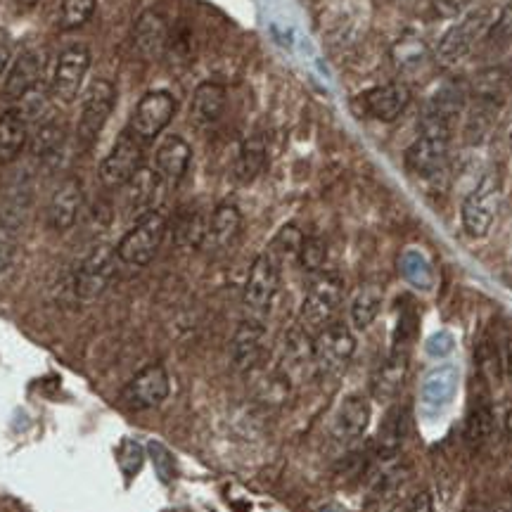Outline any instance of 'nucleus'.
Returning a JSON list of instances; mask_svg holds the SVG:
<instances>
[{
	"mask_svg": "<svg viewBox=\"0 0 512 512\" xmlns=\"http://www.w3.org/2000/svg\"><path fill=\"white\" fill-rule=\"evenodd\" d=\"M451 121L437 114H427L418 138L406 150V166L415 176L430 178L444 169L451 145Z\"/></svg>",
	"mask_w": 512,
	"mask_h": 512,
	"instance_id": "obj_1",
	"label": "nucleus"
},
{
	"mask_svg": "<svg viewBox=\"0 0 512 512\" xmlns=\"http://www.w3.org/2000/svg\"><path fill=\"white\" fill-rule=\"evenodd\" d=\"M356 354L354 330L342 320H332L313 335V368L323 377H335Z\"/></svg>",
	"mask_w": 512,
	"mask_h": 512,
	"instance_id": "obj_2",
	"label": "nucleus"
},
{
	"mask_svg": "<svg viewBox=\"0 0 512 512\" xmlns=\"http://www.w3.org/2000/svg\"><path fill=\"white\" fill-rule=\"evenodd\" d=\"M166 235V219L162 211L152 209L133 223V228L121 238L117 245L119 261L128 266L143 268L155 259Z\"/></svg>",
	"mask_w": 512,
	"mask_h": 512,
	"instance_id": "obj_3",
	"label": "nucleus"
},
{
	"mask_svg": "<svg viewBox=\"0 0 512 512\" xmlns=\"http://www.w3.org/2000/svg\"><path fill=\"white\" fill-rule=\"evenodd\" d=\"M344 297V280L337 273H320L306 292L299 325L313 337L335 320V313Z\"/></svg>",
	"mask_w": 512,
	"mask_h": 512,
	"instance_id": "obj_4",
	"label": "nucleus"
},
{
	"mask_svg": "<svg viewBox=\"0 0 512 512\" xmlns=\"http://www.w3.org/2000/svg\"><path fill=\"white\" fill-rule=\"evenodd\" d=\"M498 202H501V178L491 171L470 190L460 207V221L470 238L482 240L491 233L498 214Z\"/></svg>",
	"mask_w": 512,
	"mask_h": 512,
	"instance_id": "obj_5",
	"label": "nucleus"
},
{
	"mask_svg": "<svg viewBox=\"0 0 512 512\" xmlns=\"http://www.w3.org/2000/svg\"><path fill=\"white\" fill-rule=\"evenodd\" d=\"M117 247L107 245H95L91 252L86 254V259L81 261L79 271L74 278V294L79 302H95L102 292L110 287L117 273Z\"/></svg>",
	"mask_w": 512,
	"mask_h": 512,
	"instance_id": "obj_6",
	"label": "nucleus"
},
{
	"mask_svg": "<svg viewBox=\"0 0 512 512\" xmlns=\"http://www.w3.org/2000/svg\"><path fill=\"white\" fill-rule=\"evenodd\" d=\"M280 287V264L271 252L259 254L254 259L252 268H249L247 283H245V309L249 318L264 320V316L271 311L275 294Z\"/></svg>",
	"mask_w": 512,
	"mask_h": 512,
	"instance_id": "obj_7",
	"label": "nucleus"
},
{
	"mask_svg": "<svg viewBox=\"0 0 512 512\" xmlns=\"http://www.w3.org/2000/svg\"><path fill=\"white\" fill-rule=\"evenodd\" d=\"M143 159L145 143L126 128V131L117 138V143H114L110 155L100 162V183L107 185V188H124V185L143 169Z\"/></svg>",
	"mask_w": 512,
	"mask_h": 512,
	"instance_id": "obj_8",
	"label": "nucleus"
},
{
	"mask_svg": "<svg viewBox=\"0 0 512 512\" xmlns=\"http://www.w3.org/2000/svg\"><path fill=\"white\" fill-rule=\"evenodd\" d=\"M176 110L178 102L169 91L157 88V91L145 93L143 98L138 100L136 110H133L128 131H131L133 136H138L143 143H150V140H155L159 133L171 124Z\"/></svg>",
	"mask_w": 512,
	"mask_h": 512,
	"instance_id": "obj_9",
	"label": "nucleus"
},
{
	"mask_svg": "<svg viewBox=\"0 0 512 512\" xmlns=\"http://www.w3.org/2000/svg\"><path fill=\"white\" fill-rule=\"evenodd\" d=\"M88 69H91V48L83 46V43H74V46L62 50L53 74V95L62 105H72L76 100Z\"/></svg>",
	"mask_w": 512,
	"mask_h": 512,
	"instance_id": "obj_10",
	"label": "nucleus"
},
{
	"mask_svg": "<svg viewBox=\"0 0 512 512\" xmlns=\"http://www.w3.org/2000/svg\"><path fill=\"white\" fill-rule=\"evenodd\" d=\"M114 102H117L114 83L107 79H95L86 91V98H83L79 126H76V136L83 145L93 143L95 136L102 131V126H105V121L110 119L114 110Z\"/></svg>",
	"mask_w": 512,
	"mask_h": 512,
	"instance_id": "obj_11",
	"label": "nucleus"
},
{
	"mask_svg": "<svg viewBox=\"0 0 512 512\" xmlns=\"http://www.w3.org/2000/svg\"><path fill=\"white\" fill-rule=\"evenodd\" d=\"M169 392V373H166L162 363H152V366H145L131 377L124 392V401L131 411H152V408L162 406L169 399Z\"/></svg>",
	"mask_w": 512,
	"mask_h": 512,
	"instance_id": "obj_12",
	"label": "nucleus"
},
{
	"mask_svg": "<svg viewBox=\"0 0 512 512\" xmlns=\"http://www.w3.org/2000/svg\"><path fill=\"white\" fill-rule=\"evenodd\" d=\"M489 24V12L477 10L465 15L453 29L446 31V36L441 38L437 48V60L444 64H456L470 53L472 46L479 41V36L486 31Z\"/></svg>",
	"mask_w": 512,
	"mask_h": 512,
	"instance_id": "obj_13",
	"label": "nucleus"
},
{
	"mask_svg": "<svg viewBox=\"0 0 512 512\" xmlns=\"http://www.w3.org/2000/svg\"><path fill=\"white\" fill-rule=\"evenodd\" d=\"M266 351V328L264 320L245 318L235 330L233 342H230V358L240 373H249L261 363Z\"/></svg>",
	"mask_w": 512,
	"mask_h": 512,
	"instance_id": "obj_14",
	"label": "nucleus"
},
{
	"mask_svg": "<svg viewBox=\"0 0 512 512\" xmlns=\"http://www.w3.org/2000/svg\"><path fill=\"white\" fill-rule=\"evenodd\" d=\"M370 418H373V408H370L366 396H347V399L339 403L335 420H332V439L337 444H351V441L361 439L368 430Z\"/></svg>",
	"mask_w": 512,
	"mask_h": 512,
	"instance_id": "obj_15",
	"label": "nucleus"
},
{
	"mask_svg": "<svg viewBox=\"0 0 512 512\" xmlns=\"http://www.w3.org/2000/svg\"><path fill=\"white\" fill-rule=\"evenodd\" d=\"M363 112L377 121H396L411 105V88L406 83H387L370 88L358 98Z\"/></svg>",
	"mask_w": 512,
	"mask_h": 512,
	"instance_id": "obj_16",
	"label": "nucleus"
},
{
	"mask_svg": "<svg viewBox=\"0 0 512 512\" xmlns=\"http://www.w3.org/2000/svg\"><path fill=\"white\" fill-rule=\"evenodd\" d=\"M192 162V147L181 136H166L155 152V166L159 181L169 188H176L188 174Z\"/></svg>",
	"mask_w": 512,
	"mask_h": 512,
	"instance_id": "obj_17",
	"label": "nucleus"
},
{
	"mask_svg": "<svg viewBox=\"0 0 512 512\" xmlns=\"http://www.w3.org/2000/svg\"><path fill=\"white\" fill-rule=\"evenodd\" d=\"M83 209V188L76 178H67L60 188L55 190L53 200L48 207V223L57 233H64L79 221Z\"/></svg>",
	"mask_w": 512,
	"mask_h": 512,
	"instance_id": "obj_18",
	"label": "nucleus"
},
{
	"mask_svg": "<svg viewBox=\"0 0 512 512\" xmlns=\"http://www.w3.org/2000/svg\"><path fill=\"white\" fill-rule=\"evenodd\" d=\"M242 230V214L235 204L223 202L211 211L209 221H207V235H204V245L211 249V252H223L238 240Z\"/></svg>",
	"mask_w": 512,
	"mask_h": 512,
	"instance_id": "obj_19",
	"label": "nucleus"
},
{
	"mask_svg": "<svg viewBox=\"0 0 512 512\" xmlns=\"http://www.w3.org/2000/svg\"><path fill=\"white\" fill-rule=\"evenodd\" d=\"M408 361H411V356H408L406 347H396L384 358V363L373 375V384H370L377 401H389L401 392L408 377Z\"/></svg>",
	"mask_w": 512,
	"mask_h": 512,
	"instance_id": "obj_20",
	"label": "nucleus"
},
{
	"mask_svg": "<svg viewBox=\"0 0 512 512\" xmlns=\"http://www.w3.org/2000/svg\"><path fill=\"white\" fill-rule=\"evenodd\" d=\"M43 55L38 50H22L17 60L10 64L8 79H5V95L10 100H19L24 93L41 83Z\"/></svg>",
	"mask_w": 512,
	"mask_h": 512,
	"instance_id": "obj_21",
	"label": "nucleus"
},
{
	"mask_svg": "<svg viewBox=\"0 0 512 512\" xmlns=\"http://www.w3.org/2000/svg\"><path fill=\"white\" fill-rule=\"evenodd\" d=\"M166 41H169V24L159 12H143L133 29V43H136L138 53L147 57V60H155L164 53Z\"/></svg>",
	"mask_w": 512,
	"mask_h": 512,
	"instance_id": "obj_22",
	"label": "nucleus"
},
{
	"mask_svg": "<svg viewBox=\"0 0 512 512\" xmlns=\"http://www.w3.org/2000/svg\"><path fill=\"white\" fill-rule=\"evenodd\" d=\"M159 185H162V181H159L157 171L147 169V166H143V169H140L138 174L124 185V188H126V195H124L126 209L131 211L136 219H140V216L147 214V211H152V202H155Z\"/></svg>",
	"mask_w": 512,
	"mask_h": 512,
	"instance_id": "obj_23",
	"label": "nucleus"
},
{
	"mask_svg": "<svg viewBox=\"0 0 512 512\" xmlns=\"http://www.w3.org/2000/svg\"><path fill=\"white\" fill-rule=\"evenodd\" d=\"M29 143V124L15 107L0 114V162H12Z\"/></svg>",
	"mask_w": 512,
	"mask_h": 512,
	"instance_id": "obj_24",
	"label": "nucleus"
},
{
	"mask_svg": "<svg viewBox=\"0 0 512 512\" xmlns=\"http://www.w3.org/2000/svg\"><path fill=\"white\" fill-rule=\"evenodd\" d=\"M223 110H226V91L219 83H200L197 91L192 93L190 102V117L197 121V124L207 126L214 124L223 117Z\"/></svg>",
	"mask_w": 512,
	"mask_h": 512,
	"instance_id": "obj_25",
	"label": "nucleus"
},
{
	"mask_svg": "<svg viewBox=\"0 0 512 512\" xmlns=\"http://www.w3.org/2000/svg\"><path fill=\"white\" fill-rule=\"evenodd\" d=\"M382 299L384 292L380 285L366 283L358 287L354 299H351V325H354L356 330H368L370 325L375 323V318L380 316Z\"/></svg>",
	"mask_w": 512,
	"mask_h": 512,
	"instance_id": "obj_26",
	"label": "nucleus"
},
{
	"mask_svg": "<svg viewBox=\"0 0 512 512\" xmlns=\"http://www.w3.org/2000/svg\"><path fill=\"white\" fill-rule=\"evenodd\" d=\"M268 159V145L264 136L247 138L240 147L238 162H235V181L238 183H252L256 176L264 171Z\"/></svg>",
	"mask_w": 512,
	"mask_h": 512,
	"instance_id": "obj_27",
	"label": "nucleus"
},
{
	"mask_svg": "<svg viewBox=\"0 0 512 512\" xmlns=\"http://www.w3.org/2000/svg\"><path fill=\"white\" fill-rule=\"evenodd\" d=\"M456 387H458V370L451 366H441L437 370H432L430 375L425 377L422 382V401L425 406H446L448 401L456 396Z\"/></svg>",
	"mask_w": 512,
	"mask_h": 512,
	"instance_id": "obj_28",
	"label": "nucleus"
},
{
	"mask_svg": "<svg viewBox=\"0 0 512 512\" xmlns=\"http://www.w3.org/2000/svg\"><path fill=\"white\" fill-rule=\"evenodd\" d=\"M64 140H67V128L60 119H41L31 133V152L38 159H50L62 150Z\"/></svg>",
	"mask_w": 512,
	"mask_h": 512,
	"instance_id": "obj_29",
	"label": "nucleus"
},
{
	"mask_svg": "<svg viewBox=\"0 0 512 512\" xmlns=\"http://www.w3.org/2000/svg\"><path fill=\"white\" fill-rule=\"evenodd\" d=\"M95 5H98V0H62L60 27L64 31L86 27V24L91 22Z\"/></svg>",
	"mask_w": 512,
	"mask_h": 512,
	"instance_id": "obj_30",
	"label": "nucleus"
},
{
	"mask_svg": "<svg viewBox=\"0 0 512 512\" xmlns=\"http://www.w3.org/2000/svg\"><path fill=\"white\" fill-rule=\"evenodd\" d=\"M48 100H50V93L46 91V86H41V83H38V86H34L31 91L24 93L22 98L15 100L17 102L15 110L22 114L24 119H27V124H31V121L38 124L48 110Z\"/></svg>",
	"mask_w": 512,
	"mask_h": 512,
	"instance_id": "obj_31",
	"label": "nucleus"
},
{
	"mask_svg": "<svg viewBox=\"0 0 512 512\" xmlns=\"http://www.w3.org/2000/svg\"><path fill=\"white\" fill-rule=\"evenodd\" d=\"M325 259H328V247H325V242L320 238H313V235H309V238L304 235L302 249H299L297 254V261L302 264L304 271L320 273L325 266Z\"/></svg>",
	"mask_w": 512,
	"mask_h": 512,
	"instance_id": "obj_32",
	"label": "nucleus"
},
{
	"mask_svg": "<svg viewBox=\"0 0 512 512\" xmlns=\"http://www.w3.org/2000/svg\"><path fill=\"white\" fill-rule=\"evenodd\" d=\"M491 427H494V413H491V408L486 403H477L472 408L470 420H467V439L472 444H484L489 439Z\"/></svg>",
	"mask_w": 512,
	"mask_h": 512,
	"instance_id": "obj_33",
	"label": "nucleus"
},
{
	"mask_svg": "<svg viewBox=\"0 0 512 512\" xmlns=\"http://www.w3.org/2000/svg\"><path fill=\"white\" fill-rule=\"evenodd\" d=\"M512 41V8H505L501 17L496 19L494 27L489 29V36H486V43L491 48H505Z\"/></svg>",
	"mask_w": 512,
	"mask_h": 512,
	"instance_id": "obj_34",
	"label": "nucleus"
},
{
	"mask_svg": "<svg viewBox=\"0 0 512 512\" xmlns=\"http://www.w3.org/2000/svg\"><path fill=\"white\" fill-rule=\"evenodd\" d=\"M304 233L297 226H285L280 230V235L275 238V249H278L280 256H294L297 259L299 249H302Z\"/></svg>",
	"mask_w": 512,
	"mask_h": 512,
	"instance_id": "obj_35",
	"label": "nucleus"
},
{
	"mask_svg": "<svg viewBox=\"0 0 512 512\" xmlns=\"http://www.w3.org/2000/svg\"><path fill=\"white\" fill-rule=\"evenodd\" d=\"M15 259V238H12L10 228L0 223V273L5 271Z\"/></svg>",
	"mask_w": 512,
	"mask_h": 512,
	"instance_id": "obj_36",
	"label": "nucleus"
},
{
	"mask_svg": "<svg viewBox=\"0 0 512 512\" xmlns=\"http://www.w3.org/2000/svg\"><path fill=\"white\" fill-rule=\"evenodd\" d=\"M467 3H470V0H432V10L434 15L441 19H451L463 15Z\"/></svg>",
	"mask_w": 512,
	"mask_h": 512,
	"instance_id": "obj_37",
	"label": "nucleus"
},
{
	"mask_svg": "<svg viewBox=\"0 0 512 512\" xmlns=\"http://www.w3.org/2000/svg\"><path fill=\"white\" fill-rule=\"evenodd\" d=\"M403 512H437V505H434L430 491H420V494L411 496V501L406 503Z\"/></svg>",
	"mask_w": 512,
	"mask_h": 512,
	"instance_id": "obj_38",
	"label": "nucleus"
},
{
	"mask_svg": "<svg viewBox=\"0 0 512 512\" xmlns=\"http://www.w3.org/2000/svg\"><path fill=\"white\" fill-rule=\"evenodd\" d=\"M12 50H15V48H12V38L8 34V29L0 27V76H3L10 69Z\"/></svg>",
	"mask_w": 512,
	"mask_h": 512,
	"instance_id": "obj_39",
	"label": "nucleus"
},
{
	"mask_svg": "<svg viewBox=\"0 0 512 512\" xmlns=\"http://www.w3.org/2000/svg\"><path fill=\"white\" fill-rule=\"evenodd\" d=\"M463 512H489V510H486L484 505H477V503H472V505H467V508H465Z\"/></svg>",
	"mask_w": 512,
	"mask_h": 512,
	"instance_id": "obj_40",
	"label": "nucleus"
},
{
	"mask_svg": "<svg viewBox=\"0 0 512 512\" xmlns=\"http://www.w3.org/2000/svg\"><path fill=\"white\" fill-rule=\"evenodd\" d=\"M17 5H22V8H34L38 0H15Z\"/></svg>",
	"mask_w": 512,
	"mask_h": 512,
	"instance_id": "obj_41",
	"label": "nucleus"
},
{
	"mask_svg": "<svg viewBox=\"0 0 512 512\" xmlns=\"http://www.w3.org/2000/svg\"><path fill=\"white\" fill-rule=\"evenodd\" d=\"M508 375L512 380V344H510V351H508Z\"/></svg>",
	"mask_w": 512,
	"mask_h": 512,
	"instance_id": "obj_42",
	"label": "nucleus"
},
{
	"mask_svg": "<svg viewBox=\"0 0 512 512\" xmlns=\"http://www.w3.org/2000/svg\"><path fill=\"white\" fill-rule=\"evenodd\" d=\"M494 512H512V508H498V510H494Z\"/></svg>",
	"mask_w": 512,
	"mask_h": 512,
	"instance_id": "obj_43",
	"label": "nucleus"
},
{
	"mask_svg": "<svg viewBox=\"0 0 512 512\" xmlns=\"http://www.w3.org/2000/svg\"><path fill=\"white\" fill-rule=\"evenodd\" d=\"M510 147H512V131H510Z\"/></svg>",
	"mask_w": 512,
	"mask_h": 512,
	"instance_id": "obj_44",
	"label": "nucleus"
}]
</instances>
